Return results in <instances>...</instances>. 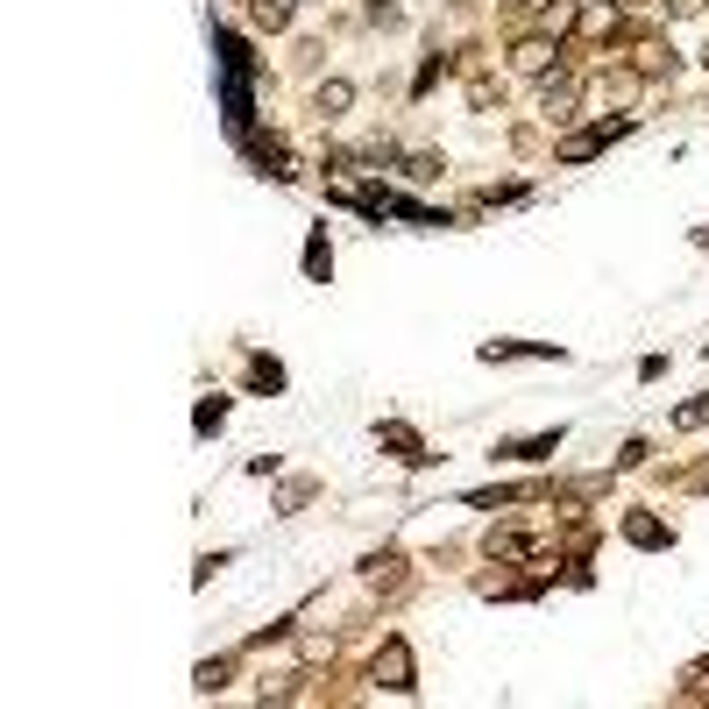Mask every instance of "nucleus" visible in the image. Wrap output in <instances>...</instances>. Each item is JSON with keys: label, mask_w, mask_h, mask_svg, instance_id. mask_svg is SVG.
I'll return each mask as SVG.
<instances>
[{"label": "nucleus", "mask_w": 709, "mask_h": 709, "mask_svg": "<svg viewBox=\"0 0 709 709\" xmlns=\"http://www.w3.org/2000/svg\"><path fill=\"white\" fill-rule=\"evenodd\" d=\"M376 688H390V695H412V646L405 639H383V653H376Z\"/></svg>", "instance_id": "f03ea898"}, {"label": "nucleus", "mask_w": 709, "mask_h": 709, "mask_svg": "<svg viewBox=\"0 0 709 709\" xmlns=\"http://www.w3.org/2000/svg\"><path fill=\"white\" fill-rule=\"evenodd\" d=\"M305 277H312V284H327V277H334V249H327V227H312V234H305Z\"/></svg>", "instance_id": "423d86ee"}, {"label": "nucleus", "mask_w": 709, "mask_h": 709, "mask_svg": "<svg viewBox=\"0 0 709 709\" xmlns=\"http://www.w3.org/2000/svg\"><path fill=\"white\" fill-rule=\"evenodd\" d=\"M227 674H234V660H199L192 688H199V695H220V688H227Z\"/></svg>", "instance_id": "9b49d317"}, {"label": "nucleus", "mask_w": 709, "mask_h": 709, "mask_svg": "<svg viewBox=\"0 0 709 709\" xmlns=\"http://www.w3.org/2000/svg\"><path fill=\"white\" fill-rule=\"evenodd\" d=\"M624 539H632V546H646V554H660V546H674V525H660V518L632 511V518H624Z\"/></svg>", "instance_id": "20e7f679"}, {"label": "nucleus", "mask_w": 709, "mask_h": 709, "mask_svg": "<svg viewBox=\"0 0 709 709\" xmlns=\"http://www.w3.org/2000/svg\"><path fill=\"white\" fill-rule=\"evenodd\" d=\"M249 390H284V362H270V355H249Z\"/></svg>", "instance_id": "1a4fd4ad"}, {"label": "nucleus", "mask_w": 709, "mask_h": 709, "mask_svg": "<svg viewBox=\"0 0 709 709\" xmlns=\"http://www.w3.org/2000/svg\"><path fill=\"white\" fill-rule=\"evenodd\" d=\"M227 426V398H199V412H192V433L206 440V433H220Z\"/></svg>", "instance_id": "9d476101"}, {"label": "nucleus", "mask_w": 709, "mask_h": 709, "mask_svg": "<svg viewBox=\"0 0 709 709\" xmlns=\"http://www.w3.org/2000/svg\"><path fill=\"white\" fill-rule=\"evenodd\" d=\"M561 440H568V433L554 426V433H532V440H511V447H497V454H504V461H546V454H561Z\"/></svg>", "instance_id": "39448f33"}, {"label": "nucleus", "mask_w": 709, "mask_h": 709, "mask_svg": "<svg viewBox=\"0 0 709 709\" xmlns=\"http://www.w3.org/2000/svg\"><path fill=\"white\" fill-rule=\"evenodd\" d=\"M695 242H702V249H709V227H702V234H695Z\"/></svg>", "instance_id": "6ab92c4d"}, {"label": "nucleus", "mask_w": 709, "mask_h": 709, "mask_svg": "<svg viewBox=\"0 0 709 709\" xmlns=\"http://www.w3.org/2000/svg\"><path fill=\"white\" fill-rule=\"evenodd\" d=\"M702 419H709V398H695V405H681V412H674V426H702Z\"/></svg>", "instance_id": "dca6fc26"}, {"label": "nucleus", "mask_w": 709, "mask_h": 709, "mask_svg": "<svg viewBox=\"0 0 709 709\" xmlns=\"http://www.w3.org/2000/svg\"><path fill=\"white\" fill-rule=\"evenodd\" d=\"M511 57H518V71H546V64H561V50L546 43V36H525V43H518Z\"/></svg>", "instance_id": "6e6552de"}, {"label": "nucleus", "mask_w": 709, "mask_h": 709, "mask_svg": "<svg viewBox=\"0 0 709 709\" xmlns=\"http://www.w3.org/2000/svg\"><path fill=\"white\" fill-rule=\"evenodd\" d=\"M695 490H709V461H702V468H695Z\"/></svg>", "instance_id": "a211bd4d"}, {"label": "nucleus", "mask_w": 709, "mask_h": 709, "mask_svg": "<svg viewBox=\"0 0 709 709\" xmlns=\"http://www.w3.org/2000/svg\"><path fill=\"white\" fill-rule=\"evenodd\" d=\"M667 8H674V15H695V8H702V0H667Z\"/></svg>", "instance_id": "f3484780"}, {"label": "nucleus", "mask_w": 709, "mask_h": 709, "mask_svg": "<svg viewBox=\"0 0 709 709\" xmlns=\"http://www.w3.org/2000/svg\"><path fill=\"white\" fill-rule=\"evenodd\" d=\"M348 100H355L348 78H327V86H320V114H348Z\"/></svg>", "instance_id": "f8f14e48"}, {"label": "nucleus", "mask_w": 709, "mask_h": 709, "mask_svg": "<svg viewBox=\"0 0 709 709\" xmlns=\"http://www.w3.org/2000/svg\"><path fill=\"white\" fill-rule=\"evenodd\" d=\"M504 100V86H490V78H468V107H476V114H490Z\"/></svg>", "instance_id": "4468645a"}, {"label": "nucleus", "mask_w": 709, "mask_h": 709, "mask_svg": "<svg viewBox=\"0 0 709 709\" xmlns=\"http://www.w3.org/2000/svg\"><path fill=\"white\" fill-rule=\"evenodd\" d=\"M624 135H632V121H596V128H582V135L554 142V156H561V164H589L596 149H610V142H624Z\"/></svg>", "instance_id": "f257e3e1"}, {"label": "nucleus", "mask_w": 709, "mask_h": 709, "mask_svg": "<svg viewBox=\"0 0 709 709\" xmlns=\"http://www.w3.org/2000/svg\"><path fill=\"white\" fill-rule=\"evenodd\" d=\"M405 178H412V185L440 178V156H433V149H412V156H405Z\"/></svg>", "instance_id": "ddd939ff"}, {"label": "nucleus", "mask_w": 709, "mask_h": 709, "mask_svg": "<svg viewBox=\"0 0 709 709\" xmlns=\"http://www.w3.org/2000/svg\"><path fill=\"white\" fill-rule=\"evenodd\" d=\"M603 93L624 107V100H639V78H632V71H610V78H603Z\"/></svg>", "instance_id": "2eb2a0df"}, {"label": "nucleus", "mask_w": 709, "mask_h": 709, "mask_svg": "<svg viewBox=\"0 0 709 709\" xmlns=\"http://www.w3.org/2000/svg\"><path fill=\"white\" fill-rule=\"evenodd\" d=\"M504 355H532V362H561V348H554V341H490V348H483V362H504Z\"/></svg>", "instance_id": "0eeeda50"}, {"label": "nucleus", "mask_w": 709, "mask_h": 709, "mask_svg": "<svg viewBox=\"0 0 709 709\" xmlns=\"http://www.w3.org/2000/svg\"><path fill=\"white\" fill-rule=\"evenodd\" d=\"M376 447H390L405 468H426V461H433V454H426V440H419L405 419H376Z\"/></svg>", "instance_id": "7ed1b4c3"}]
</instances>
